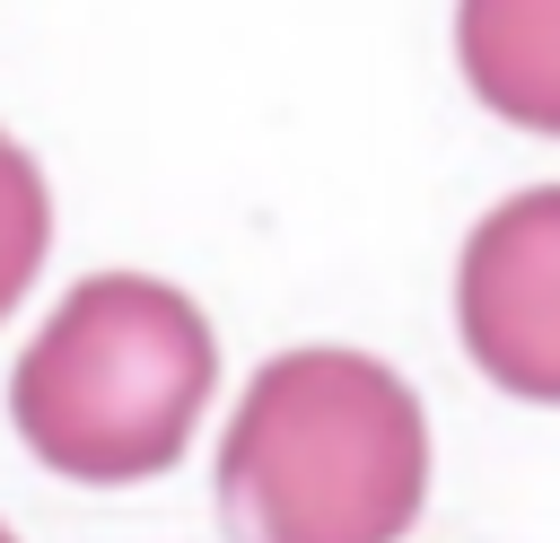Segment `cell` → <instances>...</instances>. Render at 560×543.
Wrapping results in <instances>:
<instances>
[{
  "instance_id": "6da1fadb",
  "label": "cell",
  "mask_w": 560,
  "mask_h": 543,
  "mask_svg": "<svg viewBox=\"0 0 560 543\" xmlns=\"http://www.w3.org/2000/svg\"><path fill=\"white\" fill-rule=\"evenodd\" d=\"M429 499L420 394L368 350H280L219 438L228 543H402Z\"/></svg>"
},
{
  "instance_id": "7a4b0ae2",
  "label": "cell",
  "mask_w": 560,
  "mask_h": 543,
  "mask_svg": "<svg viewBox=\"0 0 560 543\" xmlns=\"http://www.w3.org/2000/svg\"><path fill=\"white\" fill-rule=\"evenodd\" d=\"M219 385L210 315L149 272L79 280L9 377V420L61 482L122 490L175 473Z\"/></svg>"
},
{
  "instance_id": "3957f363",
  "label": "cell",
  "mask_w": 560,
  "mask_h": 543,
  "mask_svg": "<svg viewBox=\"0 0 560 543\" xmlns=\"http://www.w3.org/2000/svg\"><path fill=\"white\" fill-rule=\"evenodd\" d=\"M455 324L472 368L516 403H560V184L508 193L455 263Z\"/></svg>"
},
{
  "instance_id": "277c9868",
  "label": "cell",
  "mask_w": 560,
  "mask_h": 543,
  "mask_svg": "<svg viewBox=\"0 0 560 543\" xmlns=\"http://www.w3.org/2000/svg\"><path fill=\"white\" fill-rule=\"evenodd\" d=\"M455 61L499 123L560 140V0H455Z\"/></svg>"
},
{
  "instance_id": "5b68a950",
  "label": "cell",
  "mask_w": 560,
  "mask_h": 543,
  "mask_svg": "<svg viewBox=\"0 0 560 543\" xmlns=\"http://www.w3.org/2000/svg\"><path fill=\"white\" fill-rule=\"evenodd\" d=\"M44 245H52V193H44V166L0 131V315L35 289Z\"/></svg>"
},
{
  "instance_id": "8992f818",
  "label": "cell",
  "mask_w": 560,
  "mask_h": 543,
  "mask_svg": "<svg viewBox=\"0 0 560 543\" xmlns=\"http://www.w3.org/2000/svg\"><path fill=\"white\" fill-rule=\"evenodd\" d=\"M0 543H18V534H9V525H0Z\"/></svg>"
}]
</instances>
